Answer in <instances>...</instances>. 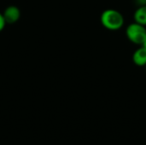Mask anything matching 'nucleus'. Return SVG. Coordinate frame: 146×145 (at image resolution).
I'll use <instances>...</instances> for the list:
<instances>
[{"label": "nucleus", "instance_id": "1", "mask_svg": "<svg viewBox=\"0 0 146 145\" xmlns=\"http://www.w3.org/2000/svg\"><path fill=\"white\" fill-rule=\"evenodd\" d=\"M100 20L102 25L110 31H117L124 25L123 15L115 9H105L102 13Z\"/></svg>", "mask_w": 146, "mask_h": 145}, {"label": "nucleus", "instance_id": "2", "mask_svg": "<svg viewBox=\"0 0 146 145\" xmlns=\"http://www.w3.org/2000/svg\"><path fill=\"white\" fill-rule=\"evenodd\" d=\"M126 35L133 44L141 46L146 37L145 26L134 21L127 26L126 29Z\"/></svg>", "mask_w": 146, "mask_h": 145}, {"label": "nucleus", "instance_id": "3", "mask_svg": "<svg viewBox=\"0 0 146 145\" xmlns=\"http://www.w3.org/2000/svg\"><path fill=\"white\" fill-rule=\"evenodd\" d=\"M133 62L139 67H145L146 65V49L140 46L133 54Z\"/></svg>", "mask_w": 146, "mask_h": 145}, {"label": "nucleus", "instance_id": "4", "mask_svg": "<svg viewBox=\"0 0 146 145\" xmlns=\"http://www.w3.org/2000/svg\"><path fill=\"white\" fill-rule=\"evenodd\" d=\"M3 17H4V20L6 22L14 23L20 17V10L18 9V8H16L15 6H10L5 9Z\"/></svg>", "mask_w": 146, "mask_h": 145}, {"label": "nucleus", "instance_id": "5", "mask_svg": "<svg viewBox=\"0 0 146 145\" xmlns=\"http://www.w3.org/2000/svg\"><path fill=\"white\" fill-rule=\"evenodd\" d=\"M133 18H134V21L143 25L146 26V5H142L140 7H139L133 15Z\"/></svg>", "mask_w": 146, "mask_h": 145}, {"label": "nucleus", "instance_id": "6", "mask_svg": "<svg viewBox=\"0 0 146 145\" xmlns=\"http://www.w3.org/2000/svg\"><path fill=\"white\" fill-rule=\"evenodd\" d=\"M6 21L4 20V17H3V15L0 14V31L4 27V25H5Z\"/></svg>", "mask_w": 146, "mask_h": 145}, {"label": "nucleus", "instance_id": "7", "mask_svg": "<svg viewBox=\"0 0 146 145\" xmlns=\"http://www.w3.org/2000/svg\"><path fill=\"white\" fill-rule=\"evenodd\" d=\"M142 46H144V47L146 49V37H145V41H144L143 44H142Z\"/></svg>", "mask_w": 146, "mask_h": 145}, {"label": "nucleus", "instance_id": "8", "mask_svg": "<svg viewBox=\"0 0 146 145\" xmlns=\"http://www.w3.org/2000/svg\"><path fill=\"white\" fill-rule=\"evenodd\" d=\"M145 69H146V65H145Z\"/></svg>", "mask_w": 146, "mask_h": 145}, {"label": "nucleus", "instance_id": "9", "mask_svg": "<svg viewBox=\"0 0 146 145\" xmlns=\"http://www.w3.org/2000/svg\"><path fill=\"white\" fill-rule=\"evenodd\" d=\"M145 1H146V0H145Z\"/></svg>", "mask_w": 146, "mask_h": 145}]
</instances>
